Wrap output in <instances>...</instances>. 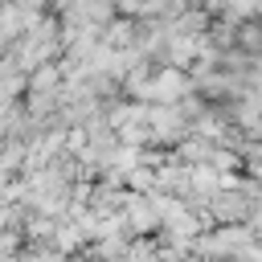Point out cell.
Here are the masks:
<instances>
[{"mask_svg": "<svg viewBox=\"0 0 262 262\" xmlns=\"http://www.w3.org/2000/svg\"><path fill=\"white\" fill-rule=\"evenodd\" d=\"M139 98H147V102H168V106H176L180 102V94L188 90V82H184V74L180 70H160L156 78H147V82H139V86H131Z\"/></svg>", "mask_w": 262, "mask_h": 262, "instance_id": "cell-1", "label": "cell"}]
</instances>
